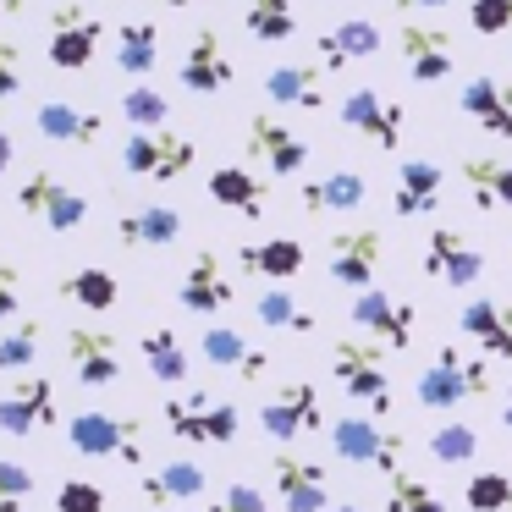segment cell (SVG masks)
Masks as SVG:
<instances>
[{"instance_id": "9c48e42d", "label": "cell", "mask_w": 512, "mask_h": 512, "mask_svg": "<svg viewBox=\"0 0 512 512\" xmlns=\"http://www.w3.org/2000/svg\"><path fill=\"white\" fill-rule=\"evenodd\" d=\"M336 116H342L347 133H358L364 144L386 149V155H397L402 133H408V111H402L391 94H380V89H347L342 105H336Z\"/></svg>"}, {"instance_id": "30bf717a", "label": "cell", "mask_w": 512, "mask_h": 512, "mask_svg": "<svg viewBox=\"0 0 512 512\" xmlns=\"http://www.w3.org/2000/svg\"><path fill=\"white\" fill-rule=\"evenodd\" d=\"M259 430L270 441H298V435H325V397L314 380H287L276 397L259 408Z\"/></svg>"}, {"instance_id": "7dc6e473", "label": "cell", "mask_w": 512, "mask_h": 512, "mask_svg": "<svg viewBox=\"0 0 512 512\" xmlns=\"http://www.w3.org/2000/svg\"><path fill=\"white\" fill-rule=\"evenodd\" d=\"M199 512H270V501H265V490H259V485L232 479V485H226L221 496L210 501V507H199Z\"/></svg>"}, {"instance_id": "74e56055", "label": "cell", "mask_w": 512, "mask_h": 512, "mask_svg": "<svg viewBox=\"0 0 512 512\" xmlns=\"http://www.w3.org/2000/svg\"><path fill=\"white\" fill-rule=\"evenodd\" d=\"M243 28L259 45H287V39L298 34V6H292V0H248Z\"/></svg>"}, {"instance_id": "e575fe53", "label": "cell", "mask_w": 512, "mask_h": 512, "mask_svg": "<svg viewBox=\"0 0 512 512\" xmlns=\"http://www.w3.org/2000/svg\"><path fill=\"white\" fill-rule=\"evenodd\" d=\"M138 353H144L149 375H155L160 386H177V380L193 375V353H188V342H182L171 325H149V331L138 336Z\"/></svg>"}, {"instance_id": "ee69618b", "label": "cell", "mask_w": 512, "mask_h": 512, "mask_svg": "<svg viewBox=\"0 0 512 512\" xmlns=\"http://www.w3.org/2000/svg\"><path fill=\"white\" fill-rule=\"evenodd\" d=\"M28 496H34V468L0 457V512H23Z\"/></svg>"}, {"instance_id": "ab89813d", "label": "cell", "mask_w": 512, "mask_h": 512, "mask_svg": "<svg viewBox=\"0 0 512 512\" xmlns=\"http://www.w3.org/2000/svg\"><path fill=\"white\" fill-rule=\"evenodd\" d=\"M122 122L138 127V133H155V127L171 122V100L155 89V83H133V89L122 94Z\"/></svg>"}, {"instance_id": "52a82bcc", "label": "cell", "mask_w": 512, "mask_h": 512, "mask_svg": "<svg viewBox=\"0 0 512 512\" xmlns=\"http://www.w3.org/2000/svg\"><path fill=\"white\" fill-rule=\"evenodd\" d=\"M166 430L177 441H193V446H232L237 441V402H221L210 391H193V397H171L160 408Z\"/></svg>"}, {"instance_id": "ffe728a7", "label": "cell", "mask_w": 512, "mask_h": 512, "mask_svg": "<svg viewBox=\"0 0 512 512\" xmlns=\"http://www.w3.org/2000/svg\"><path fill=\"white\" fill-rule=\"evenodd\" d=\"M397 45H402V67L413 72V83H446L452 78V67H457V39L446 34V28H435V23H402V34H397Z\"/></svg>"}, {"instance_id": "ba28073f", "label": "cell", "mask_w": 512, "mask_h": 512, "mask_svg": "<svg viewBox=\"0 0 512 512\" xmlns=\"http://www.w3.org/2000/svg\"><path fill=\"white\" fill-rule=\"evenodd\" d=\"M17 210L34 215L39 226H50V232H78L83 221H89V199H83L72 182H61L56 171H28L23 182H17Z\"/></svg>"}, {"instance_id": "8fae6325", "label": "cell", "mask_w": 512, "mask_h": 512, "mask_svg": "<svg viewBox=\"0 0 512 512\" xmlns=\"http://www.w3.org/2000/svg\"><path fill=\"white\" fill-rule=\"evenodd\" d=\"M347 314H353V325L369 336V342L391 347V353H408L413 347V325H419V314H413V303L397 298V292L364 287V292H353V309Z\"/></svg>"}, {"instance_id": "d6986e66", "label": "cell", "mask_w": 512, "mask_h": 512, "mask_svg": "<svg viewBox=\"0 0 512 512\" xmlns=\"http://www.w3.org/2000/svg\"><path fill=\"white\" fill-rule=\"evenodd\" d=\"M177 78H182V89H188V94H221V89H232L237 61H232V50L221 45V34H215V28H199V34L188 39Z\"/></svg>"}, {"instance_id": "b9f144b4", "label": "cell", "mask_w": 512, "mask_h": 512, "mask_svg": "<svg viewBox=\"0 0 512 512\" xmlns=\"http://www.w3.org/2000/svg\"><path fill=\"white\" fill-rule=\"evenodd\" d=\"M430 457H435V463H446V468L474 463V457H479V435H474V424H463V419L435 424V435H430Z\"/></svg>"}, {"instance_id": "484cf974", "label": "cell", "mask_w": 512, "mask_h": 512, "mask_svg": "<svg viewBox=\"0 0 512 512\" xmlns=\"http://www.w3.org/2000/svg\"><path fill=\"white\" fill-rule=\"evenodd\" d=\"M204 490H210V474L199 463H188V457L160 463L155 474H138V496L149 507H193V501H204Z\"/></svg>"}, {"instance_id": "ac0fdd59", "label": "cell", "mask_w": 512, "mask_h": 512, "mask_svg": "<svg viewBox=\"0 0 512 512\" xmlns=\"http://www.w3.org/2000/svg\"><path fill=\"white\" fill-rule=\"evenodd\" d=\"M424 276L441 281V287H474V281L485 276V254H479L463 232L435 226V232L424 237Z\"/></svg>"}, {"instance_id": "277c9868", "label": "cell", "mask_w": 512, "mask_h": 512, "mask_svg": "<svg viewBox=\"0 0 512 512\" xmlns=\"http://www.w3.org/2000/svg\"><path fill=\"white\" fill-rule=\"evenodd\" d=\"M67 441L78 457H105V463H144V419L127 413L83 408L67 419Z\"/></svg>"}, {"instance_id": "f6af8a7d", "label": "cell", "mask_w": 512, "mask_h": 512, "mask_svg": "<svg viewBox=\"0 0 512 512\" xmlns=\"http://www.w3.org/2000/svg\"><path fill=\"white\" fill-rule=\"evenodd\" d=\"M468 28H474L479 39L512 34V0H468Z\"/></svg>"}, {"instance_id": "f907efd6", "label": "cell", "mask_w": 512, "mask_h": 512, "mask_svg": "<svg viewBox=\"0 0 512 512\" xmlns=\"http://www.w3.org/2000/svg\"><path fill=\"white\" fill-rule=\"evenodd\" d=\"M391 6H397V12H446L452 0H391Z\"/></svg>"}, {"instance_id": "e0dca14e", "label": "cell", "mask_w": 512, "mask_h": 512, "mask_svg": "<svg viewBox=\"0 0 512 512\" xmlns=\"http://www.w3.org/2000/svg\"><path fill=\"white\" fill-rule=\"evenodd\" d=\"M67 364L78 386H116L122 380V342H116V331H100V325H72Z\"/></svg>"}, {"instance_id": "1f68e13d", "label": "cell", "mask_w": 512, "mask_h": 512, "mask_svg": "<svg viewBox=\"0 0 512 512\" xmlns=\"http://www.w3.org/2000/svg\"><path fill=\"white\" fill-rule=\"evenodd\" d=\"M177 237H182V210H171V204H138L116 221L122 248H171Z\"/></svg>"}, {"instance_id": "7a4b0ae2", "label": "cell", "mask_w": 512, "mask_h": 512, "mask_svg": "<svg viewBox=\"0 0 512 512\" xmlns=\"http://www.w3.org/2000/svg\"><path fill=\"white\" fill-rule=\"evenodd\" d=\"M325 441H331V452L342 457V463L375 468V474H386V479L397 474L402 457H408V435L391 430V424H380V419H358V413H347V419H331Z\"/></svg>"}, {"instance_id": "8d00e7d4", "label": "cell", "mask_w": 512, "mask_h": 512, "mask_svg": "<svg viewBox=\"0 0 512 512\" xmlns=\"http://www.w3.org/2000/svg\"><path fill=\"white\" fill-rule=\"evenodd\" d=\"M254 314H259V325L265 331H292V336H309V331H320V320H314V309H303L298 298H292L287 287H265L254 298Z\"/></svg>"}, {"instance_id": "7c38bea8", "label": "cell", "mask_w": 512, "mask_h": 512, "mask_svg": "<svg viewBox=\"0 0 512 512\" xmlns=\"http://www.w3.org/2000/svg\"><path fill=\"white\" fill-rule=\"evenodd\" d=\"M61 424V397L50 375H17V386L0 397V430L6 435H39Z\"/></svg>"}, {"instance_id": "c3c4849f", "label": "cell", "mask_w": 512, "mask_h": 512, "mask_svg": "<svg viewBox=\"0 0 512 512\" xmlns=\"http://www.w3.org/2000/svg\"><path fill=\"white\" fill-rule=\"evenodd\" d=\"M17 94H23V45L0 39V100H17Z\"/></svg>"}, {"instance_id": "9a60e30c", "label": "cell", "mask_w": 512, "mask_h": 512, "mask_svg": "<svg viewBox=\"0 0 512 512\" xmlns=\"http://www.w3.org/2000/svg\"><path fill=\"white\" fill-rule=\"evenodd\" d=\"M380 254H386L380 226H342V232L331 237V254H325V276H331L336 287L364 292L369 276H375V265H380Z\"/></svg>"}, {"instance_id": "6da1fadb", "label": "cell", "mask_w": 512, "mask_h": 512, "mask_svg": "<svg viewBox=\"0 0 512 512\" xmlns=\"http://www.w3.org/2000/svg\"><path fill=\"white\" fill-rule=\"evenodd\" d=\"M490 391H496L490 358H463L457 342H446L441 353H435V364L413 380V397H419V408H430V413H452V408H463V402L490 397Z\"/></svg>"}, {"instance_id": "681fc988", "label": "cell", "mask_w": 512, "mask_h": 512, "mask_svg": "<svg viewBox=\"0 0 512 512\" xmlns=\"http://www.w3.org/2000/svg\"><path fill=\"white\" fill-rule=\"evenodd\" d=\"M17 309H23V276H17V265L0 259V325L17 320Z\"/></svg>"}, {"instance_id": "4fadbf2b", "label": "cell", "mask_w": 512, "mask_h": 512, "mask_svg": "<svg viewBox=\"0 0 512 512\" xmlns=\"http://www.w3.org/2000/svg\"><path fill=\"white\" fill-rule=\"evenodd\" d=\"M270 479H276V496L287 512H331V479H325V463L298 452H276L270 457Z\"/></svg>"}, {"instance_id": "816d5d0a", "label": "cell", "mask_w": 512, "mask_h": 512, "mask_svg": "<svg viewBox=\"0 0 512 512\" xmlns=\"http://www.w3.org/2000/svg\"><path fill=\"white\" fill-rule=\"evenodd\" d=\"M17 166V144H12V133H0V177Z\"/></svg>"}, {"instance_id": "603a6c76", "label": "cell", "mask_w": 512, "mask_h": 512, "mask_svg": "<svg viewBox=\"0 0 512 512\" xmlns=\"http://www.w3.org/2000/svg\"><path fill=\"white\" fill-rule=\"evenodd\" d=\"M34 127L45 144H67V149H94L105 138V116L89 111V105H72V100H45L34 111Z\"/></svg>"}, {"instance_id": "60d3db41", "label": "cell", "mask_w": 512, "mask_h": 512, "mask_svg": "<svg viewBox=\"0 0 512 512\" xmlns=\"http://www.w3.org/2000/svg\"><path fill=\"white\" fill-rule=\"evenodd\" d=\"M386 512H446V501L435 496V490L424 485L419 474L397 468V474L386 479Z\"/></svg>"}, {"instance_id": "bcb514c9", "label": "cell", "mask_w": 512, "mask_h": 512, "mask_svg": "<svg viewBox=\"0 0 512 512\" xmlns=\"http://www.w3.org/2000/svg\"><path fill=\"white\" fill-rule=\"evenodd\" d=\"M56 512H105V490L94 479H61Z\"/></svg>"}, {"instance_id": "7402d4cb", "label": "cell", "mask_w": 512, "mask_h": 512, "mask_svg": "<svg viewBox=\"0 0 512 512\" xmlns=\"http://www.w3.org/2000/svg\"><path fill=\"white\" fill-rule=\"evenodd\" d=\"M457 111H463L479 133H490V138L507 144V138H512V83L485 78V72H479V78H468L463 89H457Z\"/></svg>"}, {"instance_id": "d590c367", "label": "cell", "mask_w": 512, "mask_h": 512, "mask_svg": "<svg viewBox=\"0 0 512 512\" xmlns=\"http://www.w3.org/2000/svg\"><path fill=\"white\" fill-rule=\"evenodd\" d=\"M56 292L67 303H78V309H89V314H105V309H116V298H122V281H116L105 265H78V270H67V276L56 281Z\"/></svg>"}, {"instance_id": "d4e9b609", "label": "cell", "mask_w": 512, "mask_h": 512, "mask_svg": "<svg viewBox=\"0 0 512 512\" xmlns=\"http://www.w3.org/2000/svg\"><path fill=\"white\" fill-rule=\"evenodd\" d=\"M446 193V171L435 160H402L397 166V188H391V215L413 221V215H435Z\"/></svg>"}, {"instance_id": "f5cc1de1", "label": "cell", "mask_w": 512, "mask_h": 512, "mask_svg": "<svg viewBox=\"0 0 512 512\" xmlns=\"http://www.w3.org/2000/svg\"><path fill=\"white\" fill-rule=\"evenodd\" d=\"M501 424H507V430H512V386L501 391Z\"/></svg>"}, {"instance_id": "83f0119b", "label": "cell", "mask_w": 512, "mask_h": 512, "mask_svg": "<svg viewBox=\"0 0 512 512\" xmlns=\"http://www.w3.org/2000/svg\"><path fill=\"white\" fill-rule=\"evenodd\" d=\"M199 353H204V364L232 369L237 380H265L270 375V353L254 347L243 331H232V325H210V331L199 336Z\"/></svg>"}, {"instance_id": "db71d44e", "label": "cell", "mask_w": 512, "mask_h": 512, "mask_svg": "<svg viewBox=\"0 0 512 512\" xmlns=\"http://www.w3.org/2000/svg\"><path fill=\"white\" fill-rule=\"evenodd\" d=\"M23 6H28V0H0V17H17Z\"/></svg>"}, {"instance_id": "9f6ffc18", "label": "cell", "mask_w": 512, "mask_h": 512, "mask_svg": "<svg viewBox=\"0 0 512 512\" xmlns=\"http://www.w3.org/2000/svg\"><path fill=\"white\" fill-rule=\"evenodd\" d=\"M160 6H210V0H160Z\"/></svg>"}, {"instance_id": "5b68a950", "label": "cell", "mask_w": 512, "mask_h": 512, "mask_svg": "<svg viewBox=\"0 0 512 512\" xmlns=\"http://www.w3.org/2000/svg\"><path fill=\"white\" fill-rule=\"evenodd\" d=\"M199 160V144L188 133H171V127H155V133H127L122 138V171L138 182H182Z\"/></svg>"}, {"instance_id": "8992f818", "label": "cell", "mask_w": 512, "mask_h": 512, "mask_svg": "<svg viewBox=\"0 0 512 512\" xmlns=\"http://www.w3.org/2000/svg\"><path fill=\"white\" fill-rule=\"evenodd\" d=\"M105 45V23L94 6L83 0H61L56 12H50V39H45V61L56 72H89L94 56Z\"/></svg>"}, {"instance_id": "d6a6232c", "label": "cell", "mask_w": 512, "mask_h": 512, "mask_svg": "<svg viewBox=\"0 0 512 512\" xmlns=\"http://www.w3.org/2000/svg\"><path fill=\"white\" fill-rule=\"evenodd\" d=\"M204 188H210V199L221 204V210H237L243 221H259V215H265V204H270L265 177H254L248 166H215Z\"/></svg>"}, {"instance_id": "5bb4252c", "label": "cell", "mask_w": 512, "mask_h": 512, "mask_svg": "<svg viewBox=\"0 0 512 512\" xmlns=\"http://www.w3.org/2000/svg\"><path fill=\"white\" fill-rule=\"evenodd\" d=\"M243 138H248V155H254L270 177H298V171L309 166V144L298 138V127H287L281 116H270V111L248 116Z\"/></svg>"}, {"instance_id": "4dcf8cb0", "label": "cell", "mask_w": 512, "mask_h": 512, "mask_svg": "<svg viewBox=\"0 0 512 512\" xmlns=\"http://www.w3.org/2000/svg\"><path fill=\"white\" fill-rule=\"evenodd\" d=\"M237 270H243V276L270 281V287H281V281H292V276L303 270V243H298V237H265V243H243V248H237Z\"/></svg>"}, {"instance_id": "4316f807", "label": "cell", "mask_w": 512, "mask_h": 512, "mask_svg": "<svg viewBox=\"0 0 512 512\" xmlns=\"http://www.w3.org/2000/svg\"><path fill=\"white\" fill-rule=\"evenodd\" d=\"M325 67H303V61H281L265 72V100L281 111H325Z\"/></svg>"}, {"instance_id": "f546056e", "label": "cell", "mask_w": 512, "mask_h": 512, "mask_svg": "<svg viewBox=\"0 0 512 512\" xmlns=\"http://www.w3.org/2000/svg\"><path fill=\"white\" fill-rule=\"evenodd\" d=\"M457 177H463L474 210H485V215L512 210V160H501V155H468L463 166H457Z\"/></svg>"}, {"instance_id": "3957f363", "label": "cell", "mask_w": 512, "mask_h": 512, "mask_svg": "<svg viewBox=\"0 0 512 512\" xmlns=\"http://www.w3.org/2000/svg\"><path fill=\"white\" fill-rule=\"evenodd\" d=\"M331 375H336V386H342L358 408L375 413V419L391 413V375H386V364H380V342H369V336H342V342L331 347Z\"/></svg>"}, {"instance_id": "cb8c5ba5", "label": "cell", "mask_w": 512, "mask_h": 512, "mask_svg": "<svg viewBox=\"0 0 512 512\" xmlns=\"http://www.w3.org/2000/svg\"><path fill=\"white\" fill-rule=\"evenodd\" d=\"M457 331L485 358H512V303L501 298H468L457 309Z\"/></svg>"}, {"instance_id": "2e32d148", "label": "cell", "mask_w": 512, "mask_h": 512, "mask_svg": "<svg viewBox=\"0 0 512 512\" xmlns=\"http://www.w3.org/2000/svg\"><path fill=\"white\" fill-rule=\"evenodd\" d=\"M177 303L188 314H204V320L237 303V281H232V270L221 265V254H215V248H199V254L188 259L182 287H177Z\"/></svg>"}, {"instance_id": "f1b7e54d", "label": "cell", "mask_w": 512, "mask_h": 512, "mask_svg": "<svg viewBox=\"0 0 512 512\" xmlns=\"http://www.w3.org/2000/svg\"><path fill=\"white\" fill-rule=\"evenodd\" d=\"M298 199L309 215H358L369 204V182L342 166V171H325V177H303Z\"/></svg>"}, {"instance_id": "44dd1931", "label": "cell", "mask_w": 512, "mask_h": 512, "mask_svg": "<svg viewBox=\"0 0 512 512\" xmlns=\"http://www.w3.org/2000/svg\"><path fill=\"white\" fill-rule=\"evenodd\" d=\"M375 56H380V28L369 17H347V23L325 28L314 39V67H325V72H347V67L375 61Z\"/></svg>"}, {"instance_id": "7bdbcfd3", "label": "cell", "mask_w": 512, "mask_h": 512, "mask_svg": "<svg viewBox=\"0 0 512 512\" xmlns=\"http://www.w3.org/2000/svg\"><path fill=\"white\" fill-rule=\"evenodd\" d=\"M39 358V320H17V331H0V375H28Z\"/></svg>"}, {"instance_id": "836d02e7", "label": "cell", "mask_w": 512, "mask_h": 512, "mask_svg": "<svg viewBox=\"0 0 512 512\" xmlns=\"http://www.w3.org/2000/svg\"><path fill=\"white\" fill-rule=\"evenodd\" d=\"M116 72L133 83H149L160 67V28L155 23H122L116 28V50H111Z\"/></svg>"}, {"instance_id": "f35d334b", "label": "cell", "mask_w": 512, "mask_h": 512, "mask_svg": "<svg viewBox=\"0 0 512 512\" xmlns=\"http://www.w3.org/2000/svg\"><path fill=\"white\" fill-rule=\"evenodd\" d=\"M463 507L468 512H512V474L501 468H474L463 485Z\"/></svg>"}, {"instance_id": "11a10c76", "label": "cell", "mask_w": 512, "mask_h": 512, "mask_svg": "<svg viewBox=\"0 0 512 512\" xmlns=\"http://www.w3.org/2000/svg\"><path fill=\"white\" fill-rule=\"evenodd\" d=\"M331 512H369V507H358V501H336Z\"/></svg>"}]
</instances>
